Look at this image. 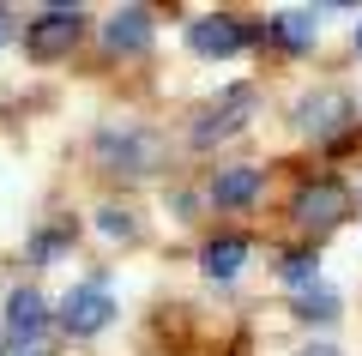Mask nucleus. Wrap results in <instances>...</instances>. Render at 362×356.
<instances>
[{"label":"nucleus","mask_w":362,"mask_h":356,"mask_svg":"<svg viewBox=\"0 0 362 356\" xmlns=\"http://www.w3.org/2000/svg\"><path fill=\"white\" fill-rule=\"evenodd\" d=\"M296 314H302V320H338V296L314 284V290H302V296H296Z\"/></svg>","instance_id":"obj_13"},{"label":"nucleus","mask_w":362,"mask_h":356,"mask_svg":"<svg viewBox=\"0 0 362 356\" xmlns=\"http://www.w3.org/2000/svg\"><path fill=\"white\" fill-rule=\"evenodd\" d=\"M13 37V13H6V6H0V42Z\"/></svg>","instance_id":"obj_16"},{"label":"nucleus","mask_w":362,"mask_h":356,"mask_svg":"<svg viewBox=\"0 0 362 356\" xmlns=\"http://www.w3.org/2000/svg\"><path fill=\"white\" fill-rule=\"evenodd\" d=\"M247 42V30L235 25V18H194L187 25V49L206 54V61H223V54H235Z\"/></svg>","instance_id":"obj_5"},{"label":"nucleus","mask_w":362,"mask_h":356,"mask_svg":"<svg viewBox=\"0 0 362 356\" xmlns=\"http://www.w3.org/2000/svg\"><path fill=\"white\" fill-rule=\"evenodd\" d=\"M259 193V169H223L218 181H211V205H223V212H230V205H247Z\"/></svg>","instance_id":"obj_9"},{"label":"nucleus","mask_w":362,"mask_h":356,"mask_svg":"<svg viewBox=\"0 0 362 356\" xmlns=\"http://www.w3.org/2000/svg\"><path fill=\"white\" fill-rule=\"evenodd\" d=\"M242 109H254V91H247V85H235L230 97H223L218 109L206 115V121H194V145H211V139H230V133L242 127Z\"/></svg>","instance_id":"obj_6"},{"label":"nucleus","mask_w":362,"mask_h":356,"mask_svg":"<svg viewBox=\"0 0 362 356\" xmlns=\"http://www.w3.org/2000/svg\"><path fill=\"white\" fill-rule=\"evenodd\" d=\"M6 326H13V338H37L42 326H49V308H42L37 290H13V302H6Z\"/></svg>","instance_id":"obj_8"},{"label":"nucleus","mask_w":362,"mask_h":356,"mask_svg":"<svg viewBox=\"0 0 362 356\" xmlns=\"http://www.w3.org/2000/svg\"><path fill=\"white\" fill-rule=\"evenodd\" d=\"M97 229H103V236H133V212H121V205H103V217H97Z\"/></svg>","instance_id":"obj_14"},{"label":"nucleus","mask_w":362,"mask_h":356,"mask_svg":"<svg viewBox=\"0 0 362 356\" xmlns=\"http://www.w3.org/2000/svg\"><path fill=\"white\" fill-rule=\"evenodd\" d=\"M344 212H350V193L338 181H314V188L296 193V224L302 229H332Z\"/></svg>","instance_id":"obj_4"},{"label":"nucleus","mask_w":362,"mask_h":356,"mask_svg":"<svg viewBox=\"0 0 362 356\" xmlns=\"http://www.w3.org/2000/svg\"><path fill=\"white\" fill-rule=\"evenodd\" d=\"M242 260H247V242H242V236H223V242L206 248V272H211V278H235Z\"/></svg>","instance_id":"obj_11"},{"label":"nucleus","mask_w":362,"mask_h":356,"mask_svg":"<svg viewBox=\"0 0 362 356\" xmlns=\"http://www.w3.org/2000/svg\"><path fill=\"white\" fill-rule=\"evenodd\" d=\"M284 278L302 284V290H314V254H284Z\"/></svg>","instance_id":"obj_15"},{"label":"nucleus","mask_w":362,"mask_h":356,"mask_svg":"<svg viewBox=\"0 0 362 356\" xmlns=\"http://www.w3.org/2000/svg\"><path fill=\"white\" fill-rule=\"evenodd\" d=\"M344 109H350V103L338 97V91H320V97L302 103V127H308V133H332V127H344Z\"/></svg>","instance_id":"obj_10"},{"label":"nucleus","mask_w":362,"mask_h":356,"mask_svg":"<svg viewBox=\"0 0 362 356\" xmlns=\"http://www.w3.org/2000/svg\"><path fill=\"white\" fill-rule=\"evenodd\" d=\"M103 42L121 49V54H139L145 42H151V13H145V6H121V13L103 25Z\"/></svg>","instance_id":"obj_7"},{"label":"nucleus","mask_w":362,"mask_h":356,"mask_svg":"<svg viewBox=\"0 0 362 356\" xmlns=\"http://www.w3.org/2000/svg\"><path fill=\"white\" fill-rule=\"evenodd\" d=\"M302 356H338V350H332V344H308V350H302Z\"/></svg>","instance_id":"obj_17"},{"label":"nucleus","mask_w":362,"mask_h":356,"mask_svg":"<svg viewBox=\"0 0 362 356\" xmlns=\"http://www.w3.org/2000/svg\"><path fill=\"white\" fill-rule=\"evenodd\" d=\"M356 49H362V25H356Z\"/></svg>","instance_id":"obj_18"},{"label":"nucleus","mask_w":362,"mask_h":356,"mask_svg":"<svg viewBox=\"0 0 362 356\" xmlns=\"http://www.w3.org/2000/svg\"><path fill=\"white\" fill-rule=\"evenodd\" d=\"M73 42H78V13L73 6H49V13L25 30V49L37 54V61H54V54H66Z\"/></svg>","instance_id":"obj_3"},{"label":"nucleus","mask_w":362,"mask_h":356,"mask_svg":"<svg viewBox=\"0 0 362 356\" xmlns=\"http://www.w3.org/2000/svg\"><path fill=\"white\" fill-rule=\"evenodd\" d=\"M278 37H284L290 49H308L314 42V13H302V6L296 13H278Z\"/></svg>","instance_id":"obj_12"},{"label":"nucleus","mask_w":362,"mask_h":356,"mask_svg":"<svg viewBox=\"0 0 362 356\" xmlns=\"http://www.w3.org/2000/svg\"><path fill=\"white\" fill-rule=\"evenodd\" d=\"M109 320H115V296H109L103 284H78V290H66V302H61V326L73 332V338L103 332Z\"/></svg>","instance_id":"obj_1"},{"label":"nucleus","mask_w":362,"mask_h":356,"mask_svg":"<svg viewBox=\"0 0 362 356\" xmlns=\"http://www.w3.org/2000/svg\"><path fill=\"white\" fill-rule=\"evenodd\" d=\"M103 157H109V169L151 176V169L163 163V139H157V133H103Z\"/></svg>","instance_id":"obj_2"}]
</instances>
